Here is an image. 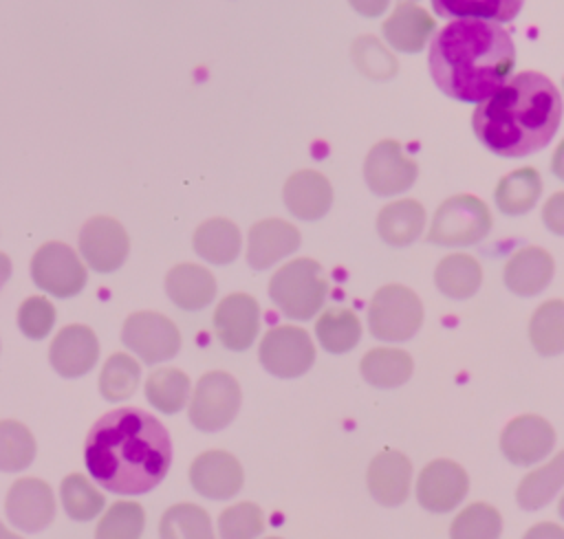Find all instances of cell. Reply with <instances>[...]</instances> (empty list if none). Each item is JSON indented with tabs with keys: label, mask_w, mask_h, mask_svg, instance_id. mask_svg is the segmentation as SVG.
Returning a JSON list of instances; mask_svg holds the SVG:
<instances>
[{
	"label": "cell",
	"mask_w": 564,
	"mask_h": 539,
	"mask_svg": "<svg viewBox=\"0 0 564 539\" xmlns=\"http://www.w3.org/2000/svg\"><path fill=\"white\" fill-rule=\"evenodd\" d=\"M502 532L500 513L485 502L465 506L449 526V539H498Z\"/></svg>",
	"instance_id": "d590c367"
},
{
	"label": "cell",
	"mask_w": 564,
	"mask_h": 539,
	"mask_svg": "<svg viewBox=\"0 0 564 539\" xmlns=\"http://www.w3.org/2000/svg\"><path fill=\"white\" fill-rule=\"evenodd\" d=\"M557 513H560V517L564 519V495L560 497V504H557Z\"/></svg>",
	"instance_id": "f907efd6"
},
{
	"label": "cell",
	"mask_w": 564,
	"mask_h": 539,
	"mask_svg": "<svg viewBox=\"0 0 564 539\" xmlns=\"http://www.w3.org/2000/svg\"><path fill=\"white\" fill-rule=\"evenodd\" d=\"M403 2H416V0H403Z\"/></svg>",
	"instance_id": "816d5d0a"
},
{
	"label": "cell",
	"mask_w": 564,
	"mask_h": 539,
	"mask_svg": "<svg viewBox=\"0 0 564 539\" xmlns=\"http://www.w3.org/2000/svg\"><path fill=\"white\" fill-rule=\"evenodd\" d=\"M4 508L9 521L15 528L24 532H37L46 528L55 517L53 491L37 477H22L11 484Z\"/></svg>",
	"instance_id": "2e32d148"
},
{
	"label": "cell",
	"mask_w": 564,
	"mask_h": 539,
	"mask_svg": "<svg viewBox=\"0 0 564 539\" xmlns=\"http://www.w3.org/2000/svg\"><path fill=\"white\" fill-rule=\"evenodd\" d=\"M553 271V257L544 249L524 246L507 260L502 279L511 293L520 297H533L549 286Z\"/></svg>",
	"instance_id": "7402d4cb"
},
{
	"label": "cell",
	"mask_w": 564,
	"mask_h": 539,
	"mask_svg": "<svg viewBox=\"0 0 564 539\" xmlns=\"http://www.w3.org/2000/svg\"><path fill=\"white\" fill-rule=\"evenodd\" d=\"M9 275H11V260L4 253H0V288L4 286Z\"/></svg>",
	"instance_id": "c3c4849f"
},
{
	"label": "cell",
	"mask_w": 564,
	"mask_h": 539,
	"mask_svg": "<svg viewBox=\"0 0 564 539\" xmlns=\"http://www.w3.org/2000/svg\"><path fill=\"white\" fill-rule=\"evenodd\" d=\"M97 356H99L97 337L88 326H82V323L62 328L48 348V361L53 370L64 378L84 376L95 367Z\"/></svg>",
	"instance_id": "ac0fdd59"
},
{
	"label": "cell",
	"mask_w": 564,
	"mask_h": 539,
	"mask_svg": "<svg viewBox=\"0 0 564 539\" xmlns=\"http://www.w3.org/2000/svg\"><path fill=\"white\" fill-rule=\"evenodd\" d=\"M522 539H564V528L553 521H540L531 526Z\"/></svg>",
	"instance_id": "f6af8a7d"
},
{
	"label": "cell",
	"mask_w": 564,
	"mask_h": 539,
	"mask_svg": "<svg viewBox=\"0 0 564 539\" xmlns=\"http://www.w3.org/2000/svg\"><path fill=\"white\" fill-rule=\"evenodd\" d=\"M145 398L161 414H176L189 398V378L176 367H161L145 381Z\"/></svg>",
	"instance_id": "836d02e7"
},
{
	"label": "cell",
	"mask_w": 564,
	"mask_h": 539,
	"mask_svg": "<svg viewBox=\"0 0 564 539\" xmlns=\"http://www.w3.org/2000/svg\"><path fill=\"white\" fill-rule=\"evenodd\" d=\"M130 240L126 229L108 216L90 218L79 231V253L97 273L117 271L126 262Z\"/></svg>",
	"instance_id": "4fadbf2b"
},
{
	"label": "cell",
	"mask_w": 564,
	"mask_h": 539,
	"mask_svg": "<svg viewBox=\"0 0 564 539\" xmlns=\"http://www.w3.org/2000/svg\"><path fill=\"white\" fill-rule=\"evenodd\" d=\"M560 121V90L535 70L518 73L505 81L471 114L478 141L502 158H520L546 147Z\"/></svg>",
	"instance_id": "7a4b0ae2"
},
{
	"label": "cell",
	"mask_w": 564,
	"mask_h": 539,
	"mask_svg": "<svg viewBox=\"0 0 564 539\" xmlns=\"http://www.w3.org/2000/svg\"><path fill=\"white\" fill-rule=\"evenodd\" d=\"M165 293L181 310H203L216 297V279L198 264H176L165 277Z\"/></svg>",
	"instance_id": "cb8c5ba5"
},
{
	"label": "cell",
	"mask_w": 564,
	"mask_h": 539,
	"mask_svg": "<svg viewBox=\"0 0 564 539\" xmlns=\"http://www.w3.org/2000/svg\"><path fill=\"white\" fill-rule=\"evenodd\" d=\"M423 323V304L414 290L401 284L381 286L368 304V328L379 341L399 343L412 339Z\"/></svg>",
	"instance_id": "5b68a950"
},
{
	"label": "cell",
	"mask_w": 564,
	"mask_h": 539,
	"mask_svg": "<svg viewBox=\"0 0 564 539\" xmlns=\"http://www.w3.org/2000/svg\"><path fill=\"white\" fill-rule=\"evenodd\" d=\"M434 84L452 99L476 103L496 92L516 66L509 33L485 20H454L430 44Z\"/></svg>",
	"instance_id": "3957f363"
},
{
	"label": "cell",
	"mask_w": 564,
	"mask_h": 539,
	"mask_svg": "<svg viewBox=\"0 0 564 539\" xmlns=\"http://www.w3.org/2000/svg\"><path fill=\"white\" fill-rule=\"evenodd\" d=\"M529 339L538 354L555 356L564 352V301L549 299L538 306L529 321Z\"/></svg>",
	"instance_id": "1f68e13d"
},
{
	"label": "cell",
	"mask_w": 564,
	"mask_h": 539,
	"mask_svg": "<svg viewBox=\"0 0 564 539\" xmlns=\"http://www.w3.org/2000/svg\"><path fill=\"white\" fill-rule=\"evenodd\" d=\"M366 484L381 506H401L410 495L412 464L401 451H381L368 466Z\"/></svg>",
	"instance_id": "ffe728a7"
},
{
	"label": "cell",
	"mask_w": 564,
	"mask_h": 539,
	"mask_svg": "<svg viewBox=\"0 0 564 539\" xmlns=\"http://www.w3.org/2000/svg\"><path fill=\"white\" fill-rule=\"evenodd\" d=\"M145 513L134 502L112 504L97 524L95 539H141Z\"/></svg>",
	"instance_id": "ab89813d"
},
{
	"label": "cell",
	"mask_w": 564,
	"mask_h": 539,
	"mask_svg": "<svg viewBox=\"0 0 564 539\" xmlns=\"http://www.w3.org/2000/svg\"><path fill=\"white\" fill-rule=\"evenodd\" d=\"M55 323V308L46 297H26L18 308V326L29 339H44Z\"/></svg>",
	"instance_id": "b9f144b4"
},
{
	"label": "cell",
	"mask_w": 564,
	"mask_h": 539,
	"mask_svg": "<svg viewBox=\"0 0 564 539\" xmlns=\"http://www.w3.org/2000/svg\"><path fill=\"white\" fill-rule=\"evenodd\" d=\"M35 458L31 431L15 420H0V471H24Z\"/></svg>",
	"instance_id": "74e56055"
},
{
	"label": "cell",
	"mask_w": 564,
	"mask_h": 539,
	"mask_svg": "<svg viewBox=\"0 0 564 539\" xmlns=\"http://www.w3.org/2000/svg\"><path fill=\"white\" fill-rule=\"evenodd\" d=\"M416 163L403 152L401 143L392 139L372 145L364 161L366 185L377 196H397L410 189L416 180Z\"/></svg>",
	"instance_id": "8fae6325"
},
{
	"label": "cell",
	"mask_w": 564,
	"mask_h": 539,
	"mask_svg": "<svg viewBox=\"0 0 564 539\" xmlns=\"http://www.w3.org/2000/svg\"><path fill=\"white\" fill-rule=\"evenodd\" d=\"M551 169H553V174L560 180H564V141L557 145V150H555V154L551 158Z\"/></svg>",
	"instance_id": "7dc6e473"
},
{
	"label": "cell",
	"mask_w": 564,
	"mask_h": 539,
	"mask_svg": "<svg viewBox=\"0 0 564 539\" xmlns=\"http://www.w3.org/2000/svg\"><path fill=\"white\" fill-rule=\"evenodd\" d=\"M555 447V429L533 414L516 416L500 433L502 455L518 466H531L544 460Z\"/></svg>",
	"instance_id": "5bb4252c"
},
{
	"label": "cell",
	"mask_w": 564,
	"mask_h": 539,
	"mask_svg": "<svg viewBox=\"0 0 564 539\" xmlns=\"http://www.w3.org/2000/svg\"><path fill=\"white\" fill-rule=\"evenodd\" d=\"M141 367L139 363L123 352L112 354L99 374V392L106 400H123L130 398L132 392L139 387Z\"/></svg>",
	"instance_id": "8d00e7d4"
},
{
	"label": "cell",
	"mask_w": 564,
	"mask_h": 539,
	"mask_svg": "<svg viewBox=\"0 0 564 539\" xmlns=\"http://www.w3.org/2000/svg\"><path fill=\"white\" fill-rule=\"evenodd\" d=\"M315 337L330 354L352 350L361 339V321L348 308H328L315 321Z\"/></svg>",
	"instance_id": "4dcf8cb0"
},
{
	"label": "cell",
	"mask_w": 564,
	"mask_h": 539,
	"mask_svg": "<svg viewBox=\"0 0 564 539\" xmlns=\"http://www.w3.org/2000/svg\"><path fill=\"white\" fill-rule=\"evenodd\" d=\"M161 539H216L207 510L196 504L170 506L159 524Z\"/></svg>",
	"instance_id": "e575fe53"
},
{
	"label": "cell",
	"mask_w": 564,
	"mask_h": 539,
	"mask_svg": "<svg viewBox=\"0 0 564 539\" xmlns=\"http://www.w3.org/2000/svg\"><path fill=\"white\" fill-rule=\"evenodd\" d=\"M436 288L449 299L471 297L482 282L480 264L467 253H452L443 257L434 271Z\"/></svg>",
	"instance_id": "f1b7e54d"
},
{
	"label": "cell",
	"mask_w": 564,
	"mask_h": 539,
	"mask_svg": "<svg viewBox=\"0 0 564 539\" xmlns=\"http://www.w3.org/2000/svg\"><path fill=\"white\" fill-rule=\"evenodd\" d=\"M240 400V385L231 374L207 372L189 398V422L203 433L220 431L236 418Z\"/></svg>",
	"instance_id": "52a82bcc"
},
{
	"label": "cell",
	"mask_w": 564,
	"mask_h": 539,
	"mask_svg": "<svg viewBox=\"0 0 564 539\" xmlns=\"http://www.w3.org/2000/svg\"><path fill=\"white\" fill-rule=\"evenodd\" d=\"M189 482L194 491L207 499H229L245 482L240 462L227 451H205L194 458L189 466Z\"/></svg>",
	"instance_id": "e0dca14e"
},
{
	"label": "cell",
	"mask_w": 564,
	"mask_h": 539,
	"mask_svg": "<svg viewBox=\"0 0 564 539\" xmlns=\"http://www.w3.org/2000/svg\"><path fill=\"white\" fill-rule=\"evenodd\" d=\"M562 486H564V451H560L544 466L529 471L520 480L516 488V502L524 510H538L551 504V499L557 495Z\"/></svg>",
	"instance_id": "83f0119b"
},
{
	"label": "cell",
	"mask_w": 564,
	"mask_h": 539,
	"mask_svg": "<svg viewBox=\"0 0 564 539\" xmlns=\"http://www.w3.org/2000/svg\"><path fill=\"white\" fill-rule=\"evenodd\" d=\"M258 359L269 374L278 378H297L315 363V345L304 328L275 326L262 337Z\"/></svg>",
	"instance_id": "ba28073f"
},
{
	"label": "cell",
	"mask_w": 564,
	"mask_h": 539,
	"mask_svg": "<svg viewBox=\"0 0 564 539\" xmlns=\"http://www.w3.org/2000/svg\"><path fill=\"white\" fill-rule=\"evenodd\" d=\"M84 458L93 480L117 495L152 491L172 462L167 429L139 407L104 414L88 431Z\"/></svg>",
	"instance_id": "6da1fadb"
},
{
	"label": "cell",
	"mask_w": 564,
	"mask_h": 539,
	"mask_svg": "<svg viewBox=\"0 0 564 539\" xmlns=\"http://www.w3.org/2000/svg\"><path fill=\"white\" fill-rule=\"evenodd\" d=\"M489 229L491 213L487 205L471 194H458L436 209L427 240L438 246H469L480 242Z\"/></svg>",
	"instance_id": "8992f818"
},
{
	"label": "cell",
	"mask_w": 564,
	"mask_h": 539,
	"mask_svg": "<svg viewBox=\"0 0 564 539\" xmlns=\"http://www.w3.org/2000/svg\"><path fill=\"white\" fill-rule=\"evenodd\" d=\"M0 539H20L18 535H13L11 530H7L2 524H0Z\"/></svg>",
	"instance_id": "681fc988"
},
{
	"label": "cell",
	"mask_w": 564,
	"mask_h": 539,
	"mask_svg": "<svg viewBox=\"0 0 564 539\" xmlns=\"http://www.w3.org/2000/svg\"><path fill=\"white\" fill-rule=\"evenodd\" d=\"M194 251L198 257H203L209 264H231L242 246L240 229L227 220V218H212L205 220L194 231Z\"/></svg>",
	"instance_id": "484cf974"
},
{
	"label": "cell",
	"mask_w": 564,
	"mask_h": 539,
	"mask_svg": "<svg viewBox=\"0 0 564 539\" xmlns=\"http://www.w3.org/2000/svg\"><path fill=\"white\" fill-rule=\"evenodd\" d=\"M267 539H280V537H267Z\"/></svg>",
	"instance_id": "f5cc1de1"
},
{
	"label": "cell",
	"mask_w": 564,
	"mask_h": 539,
	"mask_svg": "<svg viewBox=\"0 0 564 539\" xmlns=\"http://www.w3.org/2000/svg\"><path fill=\"white\" fill-rule=\"evenodd\" d=\"M469 491L465 469L452 460H432L416 477V499L425 510L449 513L463 504Z\"/></svg>",
	"instance_id": "7c38bea8"
},
{
	"label": "cell",
	"mask_w": 564,
	"mask_h": 539,
	"mask_svg": "<svg viewBox=\"0 0 564 539\" xmlns=\"http://www.w3.org/2000/svg\"><path fill=\"white\" fill-rule=\"evenodd\" d=\"M59 495H62L66 515L75 521H88L97 517L104 508V495L82 473H73L64 477Z\"/></svg>",
	"instance_id": "f35d334b"
},
{
	"label": "cell",
	"mask_w": 564,
	"mask_h": 539,
	"mask_svg": "<svg viewBox=\"0 0 564 539\" xmlns=\"http://www.w3.org/2000/svg\"><path fill=\"white\" fill-rule=\"evenodd\" d=\"M352 55H355L359 70L370 77H390L397 70L392 55L375 37L357 40Z\"/></svg>",
	"instance_id": "7bdbcfd3"
},
{
	"label": "cell",
	"mask_w": 564,
	"mask_h": 539,
	"mask_svg": "<svg viewBox=\"0 0 564 539\" xmlns=\"http://www.w3.org/2000/svg\"><path fill=\"white\" fill-rule=\"evenodd\" d=\"M432 9L438 18L509 22L520 13L522 0H432Z\"/></svg>",
	"instance_id": "d6a6232c"
},
{
	"label": "cell",
	"mask_w": 564,
	"mask_h": 539,
	"mask_svg": "<svg viewBox=\"0 0 564 539\" xmlns=\"http://www.w3.org/2000/svg\"><path fill=\"white\" fill-rule=\"evenodd\" d=\"M542 194V178L533 167H520L507 174L494 194L496 207L507 216H520L533 209Z\"/></svg>",
	"instance_id": "f546056e"
},
{
	"label": "cell",
	"mask_w": 564,
	"mask_h": 539,
	"mask_svg": "<svg viewBox=\"0 0 564 539\" xmlns=\"http://www.w3.org/2000/svg\"><path fill=\"white\" fill-rule=\"evenodd\" d=\"M284 205L286 209L300 218V220H319L326 216L333 202V187L315 169H302L295 172L286 183H284Z\"/></svg>",
	"instance_id": "44dd1931"
},
{
	"label": "cell",
	"mask_w": 564,
	"mask_h": 539,
	"mask_svg": "<svg viewBox=\"0 0 564 539\" xmlns=\"http://www.w3.org/2000/svg\"><path fill=\"white\" fill-rule=\"evenodd\" d=\"M121 341L148 365L163 363L181 350V332L176 323L165 315L150 310L134 312L123 321Z\"/></svg>",
	"instance_id": "30bf717a"
},
{
	"label": "cell",
	"mask_w": 564,
	"mask_h": 539,
	"mask_svg": "<svg viewBox=\"0 0 564 539\" xmlns=\"http://www.w3.org/2000/svg\"><path fill=\"white\" fill-rule=\"evenodd\" d=\"M432 33V15L414 2H401L383 22V37L399 53H419Z\"/></svg>",
	"instance_id": "603a6c76"
},
{
	"label": "cell",
	"mask_w": 564,
	"mask_h": 539,
	"mask_svg": "<svg viewBox=\"0 0 564 539\" xmlns=\"http://www.w3.org/2000/svg\"><path fill=\"white\" fill-rule=\"evenodd\" d=\"M300 246V231L280 218L256 222L247 235V262L256 271H264L284 260Z\"/></svg>",
	"instance_id": "d6986e66"
},
{
	"label": "cell",
	"mask_w": 564,
	"mask_h": 539,
	"mask_svg": "<svg viewBox=\"0 0 564 539\" xmlns=\"http://www.w3.org/2000/svg\"><path fill=\"white\" fill-rule=\"evenodd\" d=\"M425 227V209L412 198L386 205L377 216V233L390 246L412 244Z\"/></svg>",
	"instance_id": "d4e9b609"
},
{
	"label": "cell",
	"mask_w": 564,
	"mask_h": 539,
	"mask_svg": "<svg viewBox=\"0 0 564 539\" xmlns=\"http://www.w3.org/2000/svg\"><path fill=\"white\" fill-rule=\"evenodd\" d=\"M31 277L44 293L66 299L86 286V268L77 253L64 242H46L31 257Z\"/></svg>",
	"instance_id": "9c48e42d"
},
{
	"label": "cell",
	"mask_w": 564,
	"mask_h": 539,
	"mask_svg": "<svg viewBox=\"0 0 564 539\" xmlns=\"http://www.w3.org/2000/svg\"><path fill=\"white\" fill-rule=\"evenodd\" d=\"M260 330V306L247 293H231L214 310V332L218 341L234 352L253 345Z\"/></svg>",
	"instance_id": "9a60e30c"
},
{
	"label": "cell",
	"mask_w": 564,
	"mask_h": 539,
	"mask_svg": "<svg viewBox=\"0 0 564 539\" xmlns=\"http://www.w3.org/2000/svg\"><path fill=\"white\" fill-rule=\"evenodd\" d=\"M412 356L399 348H372L364 354L359 372L366 383L379 389L403 385L412 374Z\"/></svg>",
	"instance_id": "4316f807"
},
{
	"label": "cell",
	"mask_w": 564,
	"mask_h": 539,
	"mask_svg": "<svg viewBox=\"0 0 564 539\" xmlns=\"http://www.w3.org/2000/svg\"><path fill=\"white\" fill-rule=\"evenodd\" d=\"M328 293V282L315 260L297 257L280 266L269 282V297L278 310L295 321L315 317Z\"/></svg>",
	"instance_id": "277c9868"
},
{
	"label": "cell",
	"mask_w": 564,
	"mask_h": 539,
	"mask_svg": "<svg viewBox=\"0 0 564 539\" xmlns=\"http://www.w3.org/2000/svg\"><path fill=\"white\" fill-rule=\"evenodd\" d=\"M264 530V513L253 502L225 508L218 517L220 539H256Z\"/></svg>",
	"instance_id": "60d3db41"
},
{
	"label": "cell",
	"mask_w": 564,
	"mask_h": 539,
	"mask_svg": "<svg viewBox=\"0 0 564 539\" xmlns=\"http://www.w3.org/2000/svg\"><path fill=\"white\" fill-rule=\"evenodd\" d=\"M350 4H352V9L357 11V13H361L364 18H377V15H381L386 9H388V4H390V0H348Z\"/></svg>",
	"instance_id": "bcb514c9"
},
{
	"label": "cell",
	"mask_w": 564,
	"mask_h": 539,
	"mask_svg": "<svg viewBox=\"0 0 564 539\" xmlns=\"http://www.w3.org/2000/svg\"><path fill=\"white\" fill-rule=\"evenodd\" d=\"M542 220L555 235H564V191L553 194L542 207Z\"/></svg>",
	"instance_id": "ee69618b"
}]
</instances>
